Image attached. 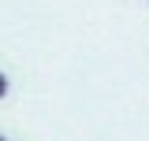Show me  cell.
Here are the masks:
<instances>
[{"instance_id":"6da1fadb","label":"cell","mask_w":149,"mask_h":141,"mask_svg":"<svg viewBox=\"0 0 149 141\" xmlns=\"http://www.w3.org/2000/svg\"><path fill=\"white\" fill-rule=\"evenodd\" d=\"M8 93V74H0V97Z\"/></svg>"},{"instance_id":"7a4b0ae2","label":"cell","mask_w":149,"mask_h":141,"mask_svg":"<svg viewBox=\"0 0 149 141\" xmlns=\"http://www.w3.org/2000/svg\"><path fill=\"white\" fill-rule=\"evenodd\" d=\"M0 141H8V138H4V134H0Z\"/></svg>"}]
</instances>
